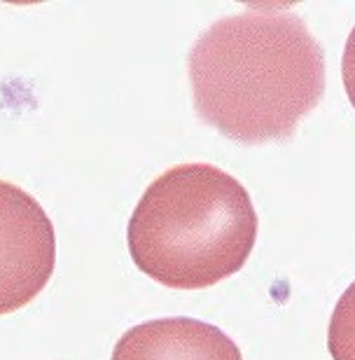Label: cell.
I'll list each match as a JSON object with an SVG mask.
<instances>
[{"label": "cell", "mask_w": 355, "mask_h": 360, "mask_svg": "<svg viewBox=\"0 0 355 360\" xmlns=\"http://www.w3.org/2000/svg\"><path fill=\"white\" fill-rule=\"evenodd\" d=\"M56 267L54 225L33 194L0 180V316L45 290Z\"/></svg>", "instance_id": "3"}, {"label": "cell", "mask_w": 355, "mask_h": 360, "mask_svg": "<svg viewBox=\"0 0 355 360\" xmlns=\"http://www.w3.org/2000/svg\"><path fill=\"white\" fill-rule=\"evenodd\" d=\"M342 77H344V89L349 96L351 105L355 108V26L346 40L344 47V59H342Z\"/></svg>", "instance_id": "6"}, {"label": "cell", "mask_w": 355, "mask_h": 360, "mask_svg": "<svg viewBox=\"0 0 355 360\" xmlns=\"http://www.w3.org/2000/svg\"><path fill=\"white\" fill-rule=\"evenodd\" d=\"M328 349L335 360H355V281L346 288L332 311Z\"/></svg>", "instance_id": "5"}, {"label": "cell", "mask_w": 355, "mask_h": 360, "mask_svg": "<svg viewBox=\"0 0 355 360\" xmlns=\"http://www.w3.org/2000/svg\"><path fill=\"white\" fill-rule=\"evenodd\" d=\"M199 120L241 143L288 141L325 96V54L290 7H248L217 19L192 45Z\"/></svg>", "instance_id": "1"}, {"label": "cell", "mask_w": 355, "mask_h": 360, "mask_svg": "<svg viewBox=\"0 0 355 360\" xmlns=\"http://www.w3.org/2000/svg\"><path fill=\"white\" fill-rule=\"evenodd\" d=\"M112 360H243L217 326L197 319H157L120 337Z\"/></svg>", "instance_id": "4"}, {"label": "cell", "mask_w": 355, "mask_h": 360, "mask_svg": "<svg viewBox=\"0 0 355 360\" xmlns=\"http://www.w3.org/2000/svg\"><path fill=\"white\" fill-rule=\"evenodd\" d=\"M259 218L248 190L213 164H178L150 183L127 227L143 274L173 290H201L243 269Z\"/></svg>", "instance_id": "2"}]
</instances>
